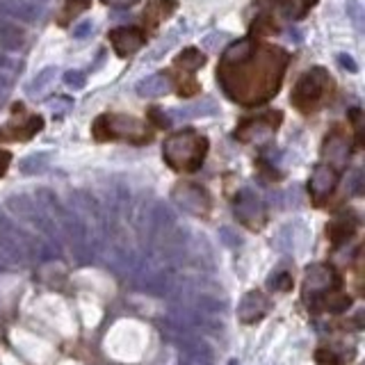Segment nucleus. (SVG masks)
Returning a JSON list of instances; mask_svg holds the SVG:
<instances>
[{
  "instance_id": "1",
  "label": "nucleus",
  "mask_w": 365,
  "mask_h": 365,
  "mask_svg": "<svg viewBox=\"0 0 365 365\" xmlns=\"http://www.w3.org/2000/svg\"><path fill=\"white\" fill-rule=\"evenodd\" d=\"M208 153V139L197 130H180L165 139L162 156L167 165L176 171H197L201 169Z\"/></svg>"
},
{
  "instance_id": "11",
  "label": "nucleus",
  "mask_w": 365,
  "mask_h": 365,
  "mask_svg": "<svg viewBox=\"0 0 365 365\" xmlns=\"http://www.w3.org/2000/svg\"><path fill=\"white\" fill-rule=\"evenodd\" d=\"M171 91V80L165 74H153L144 78L137 85V94L141 98H158V96H167Z\"/></svg>"
},
{
  "instance_id": "2",
  "label": "nucleus",
  "mask_w": 365,
  "mask_h": 365,
  "mask_svg": "<svg viewBox=\"0 0 365 365\" xmlns=\"http://www.w3.org/2000/svg\"><path fill=\"white\" fill-rule=\"evenodd\" d=\"M331 89L333 80L329 71L322 66H313L297 80L295 89H292V105L299 108L301 112H313L320 103H324Z\"/></svg>"
},
{
  "instance_id": "20",
  "label": "nucleus",
  "mask_w": 365,
  "mask_h": 365,
  "mask_svg": "<svg viewBox=\"0 0 365 365\" xmlns=\"http://www.w3.org/2000/svg\"><path fill=\"white\" fill-rule=\"evenodd\" d=\"M48 156L46 153H39V156H30L21 162V169L25 171V174H35V171H42L44 165H46Z\"/></svg>"
},
{
  "instance_id": "14",
  "label": "nucleus",
  "mask_w": 365,
  "mask_h": 365,
  "mask_svg": "<svg viewBox=\"0 0 365 365\" xmlns=\"http://www.w3.org/2000/svg\"><path fill=\"white\" fill-rule=\"evenodd\" d=\"M210 115H217V103L210 98H201L197 103L185 105L180 110H174V117L178 119H192V117H210Z\"/></svg>"
},
{
  "instance_id": "17",
  "label": "nucleus",
  "mask_w": 365,
  "mask_h": 365,
  "mask_svg": "<svg viewBox=\"0 0 365 365\" xmlns=\"http://www.w3.org/2000/svg\"><path fill=\"white\" fill-rule=\"evenodd\" d=\"M253 212H260V204L258 199L251 195V192H242L240 199L236 201V215L245 221V224H249V215H253Z\"/></svg>"
},
{
  "instance_id": "9",
  "label": "nucleus",
  "mask_w": 365,
  "mask_h": 365,
  "mask_svg": "<svg viewBox=\"0 0 365 365\" xmlns=\"http://www.w3.org/2000/svg\"><path fill=\"white\" fill-rule=\"evenodd\" d=\"M174 199L185 210L195 212V215H201V212H206L208 206H210L206 190H201L199 185H178L174 190Z\"/></svg>"
},
{
  "instance_id": "3",
  "label": "nucleus",
  "mask_w": 365,
  "mask_h": 365,
  "mask_svg": "<svg viewBox=\"0 0 365 365\" xmlns=\"http://www.w3.org/2000/svg\"><path fill=\"white\" fill-rule=\"evenodd\" d=\"M96 139H130V141H149L151 133L144 121L128 115H103L94 124Z\"/></svg>"
},
{
  "instance_id": "15",
  "label": "nucleus",
  "mask_w": 365,
  "mask_h": 365,
  "mask_svg": "<svg viewBox=\"0 0 365 365\" xmlns=\"http://www.w3.org/2000/svg\"><path fill=\"white\" fill-rule=\"evenodd\" d=\"M354 228H357V219H354L352 215L349 217L342 215V217L333 219L331 224H329V238L336 242V245H340L342 240H347L352 236Z\"/></svg>"
},
{
  "instance_id": "23",
  "label": "nucleus",
  "mask_w": 365,
  "mask_h": 365,
  "mask_svg": "<svg viewBox=\"0 0 365 365\" xmlns=\"http://www.w3.org/2000/svg\"><path fill=\"white\" fill-rule=\"evenodd\" d=\"M347 14L352 16L354 25L361 30L363 28V5L359 3V0H352V3L347 5Z\"/></svg>"
},
{
  "instance_id": "16",
  "label": "nucleus",
  "mask_w": 365,
  "mask_h": 365,
  "mask_svg": "<svg viewBox=\"0 0 365 365\" xmlns=\"http://www.w3.org/2000/svg\"><path fill=\"white\" fill-rule=\"evenodd\" d=\"M55 78H57V66H46V69H42V71H39V74L35 76L33 83L28 85V94H30V96L44 94V91L55 83Z\"/></svg>"
},
{
  "instance_id": "6",
  "label": "nucleus",
  "mask_w": 365,
  "mask_h": 365,
  "mask_svg": "<svg viewBox=\"0 0 365 365\" xmlns=\"http://www.w3.org/2000/svg\"><path fill=\"white\" fill-rule=\"evenodd\" d=\"M338 185V169H333L331 165H318L313 171L308 190L311 197L315 199V204H322L324 199L331 197V192Z\"/></svg>"
},
{
  "instance_id": "8",
  "label": "nucleus",
  "mask_w": 365,
  "mask_h": 365,
  "mask_svg": "<svg viewBox=\"0 0 365 365\" xmlns=\"http://www.w3.org/2000/svg\"><path fill=\"white\" fill-rule=\"evenodd\" d=\"M44 128V119L37 115H28L23 117V121H9L5 128H0V139H9V141H25L30 139L35 133Z\"/></svg>"
},
{
  "instance_id": "19",
  "label": "nucleus",
  "mask_w": 365,
  "mask_h": 365,
  "mask_svg": "<svg viewBox=\"0 0 365 365\" xmlns=\"http://www.w3.org/2000/svg\"><path fill=\"white\" fill-rule=\"evenodd\" d=\"M315 3L318 0H279L283 14L288 18H301Z\"/></svg>"
},
{
  "instance_id": "31",
  "label": "nucleus",
  "mask_w": 365,
  "mask_h": 365,
  "mask_svg": "<svg viewBox=\"0 0 365 365\" xmlns=\"http://www.w3.org/2000/svg\"><path fill=\"white\" fill-rule=\"evenodd\" d=\"M7 89H9V78L0 74V94H5Z\"/></svg>"
},
{
  "instance_id": "13",
  "label": "nucleus",
  "mask_w": 365,
  "mask_h": 365,
  "mask_svg": "<svg viewBox=\"0 0 365 365\" xmlns=\"http://www.w3.org/2000/svg\"><path fill=\"white\" fill-rule=\"evenodd\" d=\"M253 53V42L251 39H240V42H233L226 53H224V66H233V64H242L247 62Z\"/></svg>"
},
{
  "instance_id": "28",
  "label": "nucleus",
  "mask_w": 365,
  "mask_h": 365,
  "mask_svg": "<svg viewBox=\"0 0 365 365\" xmlns=\"http://www.w3.org/2000/svg\"><path fill=\"white\" fill-rule=\"evenodd\" d=\"M71 103H74V100H71V98H64V96H57L55 100H50V108H53V110H57V108H71Z\"/></svg>"
},
{
  "instance_id": "21",
  "label": "nucleus",
  "mask_w": 365,
  "mask_h": 365,
  "mask_svg": "<svg viewBox=\"0 0 365 365\" xmlns=\"http://www.w3.org/2000/svg\"><path fill=\"white\" fill-rule=\"evenodd\" d=\"M91 0H66V12H64V18H74L78 16L80 12H85L89 9Z\"/></svg>"
},
{
  "instance_id": "29",
  "label": "nucleus",
  "mask_w": 365,
  "mask_h": 365,
  "mask_svg": "<svg viewBox=\"0 0 365 365\" xmlns=\"http://www.w3.org/2000/svg\"><path fill=\"white\" fill-rule=\"evenodd\" d=\"M9 160H12V156L7 153V151H0V176L5 174L7 167H9Z\"/></svg>"
},
{
  "instance_id": "26",
  "label": "nucleus",
  "mask_w": 365,
  "mask_h": 365,
  "mask_svg": "<svg viewBox=\"0 0 365 365\" xmlns=\"http://www.w3.org/2000/svg\"><path fill=\"white\" fill-rule=\"evenodd\" d=\"M338 64H340L342 69L352 71V74H357V71H359L357 62H354V57H352V55H347V53H340V55H338Z\"/></svg>"
},
{
  "instance_id": "10",
  "label": "nucleus",
  "mask_w": 365,
  "mask_h": 365,
  "mask_svg": "<svg viewBox=\"0 0 365 365\" xmlns=\"http://www.w3.org/2000/svg\"><path fill=\"white\" fill-rule=\"evenodd\" d=\"M322 156L333 169H342L349 160V141L344 139L340 133H331L327 137V141H324Z\"/></svg>"
},
{
  "instance_id": "12",
  "label": "nucleus",
  "mask_w": 365,
  "mask_h": 365,
  "mask_svg": "<svg viewBox=\"0 0 365 365\" xmlns=\"http://www.w3.org/2000/svg\"><path fill=\"white\" fill-rule=\"evenodd\" d=\"M0 46L7 50H21L23 48V30H18L9 18L0 14Z\"/></svg>"
},
{
  "instance_id": "30",
  "label": "nucleus",
  "mask_w": 365,
  "mask_h": 365,
  "mask_svg": "<svg viewBox=\"0 0 365 365\" xmlns=\"http://www.w3.org/2000/svg\"><path fill=\"white\" fill-rule=\"evenodd\" d=\"M12 69H14V62H12V59H9L7 55L0 53V71H12Z\"/></svg>"
},
{
  "instance_id": "24",
  "label": "nucleus",
  "mask_w": 365,
  "mask_h": 365,
  "mask_svg": "<svg viewBox=\"0 0 365 365\" xmlns=\"http://www.w3.org/2000/svg\"><path fill=\"white\" fill-rule=\"evenodd\" d=\"M228 39V35H224V33H215V35H208L206 39H204V46L208 48V50H217L221 44H224Z\"/></svg>"
},
{
  "instance_id": "18",
  "label": "nucleus",
  "mask_w": 365,
  "mask_h": 365,
  "mask_svg": "<svg viewBox=\"0 0 365 365\" xmlns=\"http://www.w3.org/2000/svg\"><path fill=\"white\" fill-rule=\"evenodd\" d=\"M176 64H178L180 69H185V71H197V69H201V66L206 64V57H204V53H201V50H197V48H185V50H182V53L178 55Z\"/></svg>"
},
{
  "instance_id": "22",
  "label": "nucleus",
  "mask_w": 365,
  "mask_h": 365,
  "mask_svg": "<svg viewBox=\"0 0 365 365\" xmlns=\"http://www.w3.org/2000/svg\"><path fill=\"white\" fill-rule=\"evenodd\" d=\"M64 83L71 89H83L87 85V78H85L83 71H66V74H64Z\"/></svg>"
},
{
  "instance_id": "7",
  "label": "nucleus",
  "mask_w": 365,
  "mask_h": 365,
  "mask_svg": "<svg viewBox=\"0 0 365 365\" xmlns=\"http://www.w3.org/2000/svg\"><path fill=\"white\" fill-rule=\"evenodd\" d=\"M0 14L21 23H35L42 18L44 7L33 0H0Z\"/></svg>"
},
{
  "instance_id": "4",
  "label": "nucleus",
  "mask_w": 365,
  "mask_h": 365,
  "mask_svg": "<svg viewBox=\"0 0 365 365\" xmlns=\"http://www.w3.org/2000/svg\"><path fill=\"white\" fill-rule=\"evenodd\" d=\"M279 124H281V112H267L265 117L247 119L236 130V137H240L242 141H262L274 133V128Z\"/></svg>"
},
{
  "instance_id": "5",
  "label": "nucleus",
  "mask_w": 365,
  "mask_h": 365,
  "mask_svg": "<svg viewBox=\"0 0 365 365\" xmlns=\"http://www.w3.org/2000/svg\"><path fill=\"white\" fill-rule=\"evenodd\" d=\"M110 42H112V48H115V53L119 57H128V55L137 53V50L144 46L146 37L139 28L128 25V28L112 30V33H110Z\"/></svg>"
},
{
  "instance_id": "27",
  "label": "nucleus",
  "mask_w": 365,
  "mask_h": 365,
  "mask_svg": "<svg viewBox=\"0 0 365 365\" xmlns=\"http://www.w3.org/2000/svg\"><path fill=\"white\" fill-rule=\"evenodd\" d=\"M103 3H105L108 7H119V9H128V7L137 5L139 0H103Z\"/></svg>"
},
{
  "instance_id": "25",
  "label": "nucleus",
  "mask_w": 365,
  "mask_h": 365,
  "mask_svg": "<svg viewBox=\"0 0 365 365\" xmlns=\"http://www.w3.org/2000/svg\"><path fill=\"white\" fill-rule=\"evenodd\" d=\"M94 33V21H80L78 25H74V37L76 39H85Z\"/></svg>"
}]
</instances>
